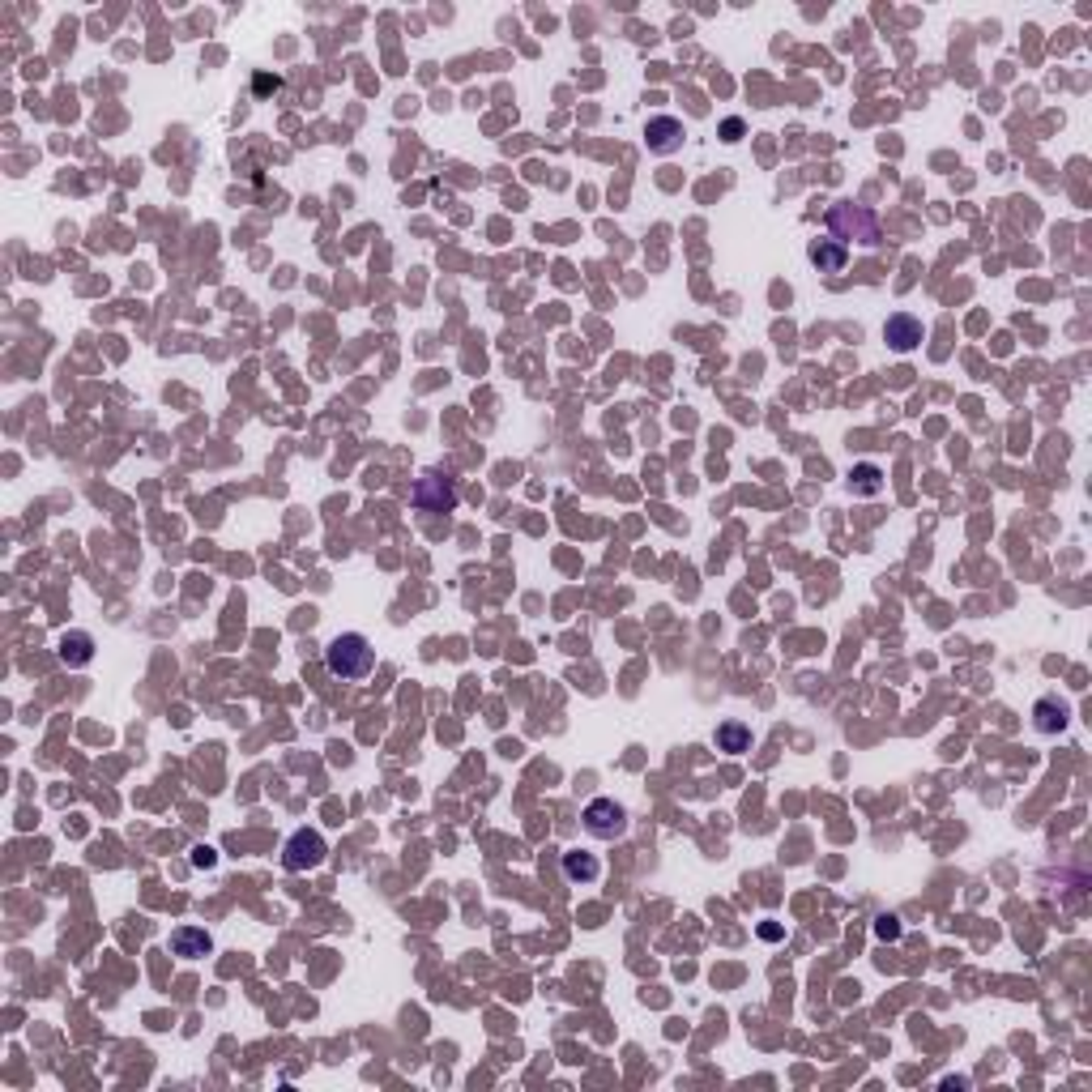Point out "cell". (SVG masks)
Returning <instances> with one entry per match:
<instances>
[{
  "label": "cell",
  "instance_id": "cell-1",
  "mask_svg": "<svg viewBox=\"0 0 1092 1092\" xmlns=\"http://www.w3.org/2000/svg\"><path fill=\"white\" fill-rule=\"evenodd\" d=\"M371 666H376V649H371L368 636H359V631H341V636H334L325 645V670L341 683L368 679Z\"/></svg>",
  "mask_w": 1092,
  "mask_h": 1092
},
{
  "label": "cell",
  "instance_id": "cell-2",
  "mask_svg": "<svg viewBox=\"0 0 1092 1092\" xmlns=\"http://www.w3.org/2000/svg\"><path fill=\"white\" fill-rule=\"evenodd\" d=\"M828 231H832V240L845 243V248H850V240H858L862 248H880L883 243V227H880V218H875V209L853 206V201H837V206L828 209Z\"/></svg>",
  "mask_w": 1092,
  "mask_h": 1092
},
{
  "label": "cell",
  "instance_id": "cell-3",
  "mask_svg": "<svg viewBox=\"0 0 1092 1092\" xmlns=\"http://www.w3.org/2000/svg\"><path fill=\"white\" fill-rule=\"evenodd\" d=\"M329 858V845H325V837H320L316 828H299L291 841H286V850H282V866L291 875H304V871H316L320 862Z\"/></svg>",
  "mask_w": 1092,
  "mask_h": 1092
},
{
  "label": "cell",
  "instance_id": "cell-4",
  "mask_svg": "<svg viewBox=\"0 0 1092 1092\" xmlns=\"http://www.w3.org/2000/svg\"><path fill=\"white\" fill-rule=\"evenodd\" d=\"M581 819H585V832L597 841H619L627 832V811H624V802H615V798H594Z\"/></svg>",
  "mask_w": 1092,
  "mask_h": 1092
},
{
  "label": "cell",
  "instance_id": "cell-5",
  "mask_svg": "<svg viewBox=\"0 0 1092 1092\" xmlns=\"http://www.w3.org/2000/svg\"><path fill=\"white\" fill-rule=\"evenodd\" d=\"M410 499L419 512H453L457 504H462V491H457V483L448 474H423L419 483H414Z\"/></svg>",
  "mask_w": 1092,
  "mask_h": 1092
},
{
  "label": "cell",
  "instance_id": "cell-6",
  "mask_svg": "<svg viewBox=\"0 0 1092 1092\" xmlns=\"http://www.w3.org/2000/svg\"><path fill=\"white\" fill-rule=\"evenodd\" d=\"M883 341L896 350V355H909V350H917L926 341V325L909 312H892L883 320Z\"/></svg>",
  "mask_w": 1092,
  "mask_h": 1092
},
{
  "label": "cell",
  "instance_id": "cell-7",
  "mask_svg": "<svg viewBox=\"0 0 1092 1092\" xmlns=\"http://www.w3.org/2000/svg\"><path fill=\"white\" fill-rule=\"evenodd\" d=\"M683 120H674V115H653V120L645 124V145H649V154H658V158H666V154H674V149H683Z\"/></svg>",
  "mask_w": 1092,
  "mask_h": 1092
},
{
  "label": "cell",
  "instance_id": "cell-8",
  "mask_svg": "<svg viewBox=\"0 0 1092 1092\" xmlns=\"http://www.w3.org/2000/svg\"><path fill=\"white\" fill-rule=\"evenodd\" d=\"M167 944H171V951H176L179 960H201V956H209V951H213V935L206 926H176Z\"/></svg>",
  "mask_w": 1092,
  "mask_h": 1092
},
{
  "label": "cell",
  "instance_id": "cell-9",
  "mask_svg": "<svg viewBox=\"0 0 1092 1092\" xmlns=\"http://www.w3.org/2000/svg\"><path fill=\"white\" fill-rule=\"evenodd\" d=\"M807 256H811V265H816L819 273H841L845 265H850V248H845L841 240H811V248H807Z\"/></svg>",
  "mask_w": 1092,
  "mask_h": 1092
},
{
  "label": "cell",
  "instance_id": "cell-10",
  "mask_svg": "<svg viewBox=\"0 0 1092 1092\" xmlns=\"http://www.w3.org/2000/svg\"><path fill=\"white\" fill-rule=\"evenodd\" d=\"M56 653H60V661L69 670H81V666H90V661H94V636H90V631H64Z\"/></svg>",
  "mask_w": 1092,
  "mask_h": 1092
},
{
  "label": "cell",
  "instance_id": "cell-11",
  "mask_svg": "<svg viewBox=\"0 0 1092 1092\" xmlns=\"http://www.w3.org/2000/svg\"><path fill=\"white\" fill-rule=\"evenodd\" d=\"M1033 717H1037L1033 725H1037L1042 734H1063V730H1067V722H1072V704L1050 700V695H1045V700H1037Z\"/></svg>",
  "mask_w": 1092,
  "mask_h": 1092
},
{
  "label": "cell",
  "instance_id": "cell-12",
  "mask_svg": "<svg viewBox=\"0 0 1092 1092\" xmlns=\"http://www.w3.org/2000/svg\"><path fill=\"white\" fill-rule=\"evenodd\" d=\"M563 875H567V883H594L602 875V862L585 850H563Z\"/></svg>",
  "mask_w": 1092,
  "mask_h": 1092
},
{
  "label": "cell",
  "instance_id": "cell-13",
  "mask_svg": "<svg viewBox=\"0 0 1092 1092\" xmlns=\"http://www.w3.org/2000/svg\"><path fill=\"white\" fill-rule=\"evenodd\" d=\"M717 747H722V752H730V755L752 752V725H743V722H722V725H717Z\"/></svg>",
  "mask_w": 1092,
  "mask_h": 1092
},
{
  "label": "cell",
  "instance_id": "cell-14",
  "mask_svg": "<svg viewBox=\"0 0 1092 1092\" xmlns=\"http://www.w3.org/2000/svg\"><path fill=\"white\" fill-rule=\"evenodd\" d=\"M850 491H853V496H880V491H883V469L871 466V462L853 466L850 469Z\"/></svg>",
  "mask_w": 1092,
  "mask_h": 1092
},
{
  "label": "cell",
  "instance_id": "cell-15",
  "mask_svg": "<svg viewBox=\"0 0 1092 1092\" xmlns=\"http://www.w3.org/2000/svg\"><path fill=\"white\" fill-rule=\"evenodd\" d=\"M875 935L887 939V944H896V939H901V917H892V914L875 917Z\"/></svg>",
  "mask_w": 1092,
  "mask_h": 1092
},
{
  "label": "cell",
  "instance_id": "cell-16",
  "mask_svg": "<svg viewBox=\"0 0 1092 1092\" xmlns=\"http://www.w3.org/2000/svg\"><path fill=\"white\" fill-rule=\"evenodd\" d=\"M743 133H747V124L738 120V115H730V120L722 124V137H725V142H743Z\"/></svg>",
  "mask_w": 1092,
  "mask_h": 1092
},
{
  "label": "cell",
  "instance_id": "cell-17",
  "mask_svg": "<svg viewBox=\"0 0 1092 1092\" xmlns=\"http://www.w3.org/2000/svg\"><path fill=\"white\" fill-rule=\"evenodd\" d=\"M192 862H197V866H213L218 858H213V850H209V845H197V850H192Z\"/></svg>",
  "mask_w": 1092,
  "mask_h": 1092
},
{
  "label": "cell",
  "instance_id": "cell-18",
  "mask_svg": "<svg viewBox=\"0 0 1092 1092\" xmlns=\"http://www.w3.org/2000/svg\"><path fill=\"white\" fill-rule=\"evenodd\" d=\"M277 85H282L277 78H256V90H277Z\"/></svg>",
  "mask_w": 1092,
  "mask_h": 1092
}]
</instances>
